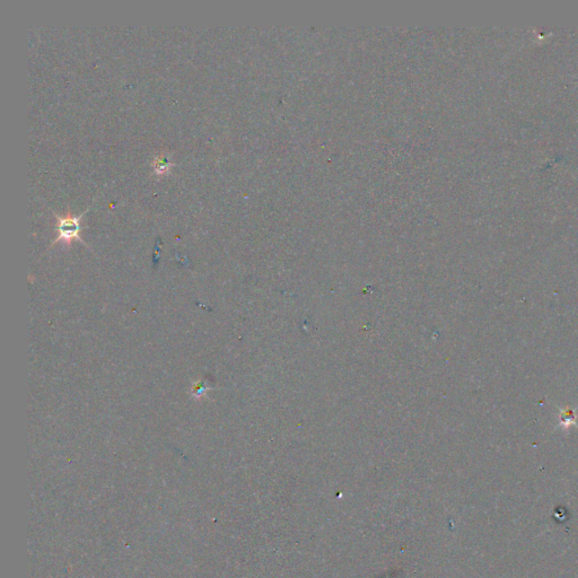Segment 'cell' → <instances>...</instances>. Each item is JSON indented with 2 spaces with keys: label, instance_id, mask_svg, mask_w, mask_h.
Returning a JSON list of instances; mask_svg holds the SVG:
<instances>
[{
  "label": "cell",
  "instance_id": "6da1fadb",
  "mask_svg": "<svg viewBox=\"0 0 578 578\" xmlns=\"http://www.w3.org/2000/svg\"><path fill=\"white\" fill-rule=\"evenodd\" d=\"M89 208H87L85 211L79 214V215H74V214H66V215H58L57 213H54V217L57 219V229L58 236L54 239L51 245L57 244V243L62 242L66 244H69L74 239H79V242L86 245L81 239V221L83 219V216L89 211Z\"/></svg>",
  "mask_w": 578,
  "mask_h": 578
},
{
  "label": "cell",
  "instance_id": "7a4b0ae2",
  "mask_svg": "<svg viewBox=\"0 0 578 578\" xmlns=\"http://www.w3.org/2000/svg\"><path fill=\"white\" fill-rule=\"evenodd\" d=\"M174 166L170 156L167 154H161L155 157L153 161V169L155 174L163 175L170 172L171 169Z\"/></svg>",
  "mask_w": 578,
  "mask_h": 578
},
{
  "label": "cell",
  "instance_id": "3957f363",
  "mask_svg": "<svg viewBox=\"0 0 578 578\" xmlns=\"http://www.w3.org/2000/svg\"><path fill=\"white\" fill-rule=\"evenodd\" d=\"M208 390H209V387H206L204 383H196V384L192 387V396L198 399L202 398Z\"/></svg>",
  "mask_w": 578,
  "mask_h": 578
}]
</instances>
